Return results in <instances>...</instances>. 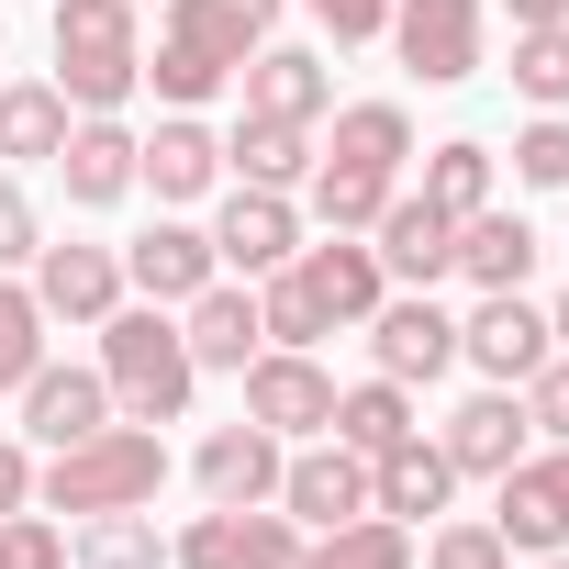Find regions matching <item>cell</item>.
I'll return each mask as SVG.
<instances>
[{"mask_svg": "<svg viewBox=\"0 0 569 569\" xmlns=\"http://www.w3.org/2000/svg\"><path fill=\"white\" fill-rule=\"evenodd\" d=\"M90 369L112 380V413H123V425H179V413H190V380H201V369H190V336H179L168 302H112Z\"/></svg>", "mask_w": 569, "mask_h": 569, "instance_id": "6da1fadb", "label": "cell"}, {"mask_svg": "<svg viewBox=\"0 0 569 569\" xmlns=\"http://www.w3.org/2000/svg\"><path fill=\"white\" fill-rule=\"evenodd\" d=\"M157 480H168V436L157 425H101V436H79L34 469V502L46 513H123V502H157Z\"/></svg>", "mask_w": 569, "mask_h": 569, "instance_id": "7a4b0ae2", "label": "cell"}, {"mask_svg": "<svg viewBox=\"0 0 569 569\" xmlns=\"http://www.w3.org/2000/svg\"><path fill=\"white\" fill-rule=\"evenodd\" d=\"M179 569H302V525L279 513V502H212L168 536Z\"/></svg>", "mask_w": 569, "mask_h": 569, "instance_id": "3957f363", "label": "cell"}, {"mask_svg": "<svg viewBox=\"0 0 569 569\" xmlns=\"http://www.w3.org/2000/svg\"><path fill=\"white\" fill-rule=\"evenodd\" d=\"M234 380H246V425H268L279 447H291V436H325V425H336V369H325L313 347H257Z\"/></svg>", "mask_w": 569, "mask_h": 569, "instance_id": "277c9868", "label": "cell"}, {"mask_svg": "<svg viewBox=\"0 0 569 569\" xmlns=\"http://www.w3.org/2000/svg\"><path fill=\"white\" fill-rule=\"evenodd\" d=\"M491 536H502L513 558L569 547V447H525V458L491 480Z\"/></svg>", "mask_w": 569, "mask_h": 569, "instance_id": "5b68a950", "label": "cell"}, {"mask_svg": "<svg viewBox=\"0 0 569 569\" xmlns=\"http://www.w3.org/2000/svg\"><path fill=\"white\" fill-rule=\"evenodd\" d=\"M458 358H469L491 391H525V380L558 358V336H547V313H536L525 291H480V313L458 325Z\"/></svg>", "mask_w": 569, "mask_h": 569, "instance_id": "8992f818", "label": "cell"}, {"mask_svg": "<svg viewBox=\"0 0 569 569\" xmlns=\"http://www.w3.org/2000/svg\"><path fill=\"white\" fill-rule=\"evenodd\" d=\"M369 358H380V380H447L458 369V313L436 302V291H391L380 313H369Z\"/></svg>", "mask_w": 569, "mask_h": 569, "instance_id": "52a82bcc", "label": "cell"}, {"mask_svg": "<svg viewBox=\"0 0 569 569\" xmlns=\"http://www.w3.org/2000/svg\"><path fill=\"white\" fill-rule=\"evenodd\" d=\"M391 46L425 90L480 79V0H391Z\"/></svg>", "mask_w": 569, "mask_h": 569, "instance_id": "ba28073f", "label": "cell"}, {"mask_svg": "<svg viewBox=\"0 0 569 569\" xmlns=\"http://www.w3.org/2000/svg\"><path fill=\"white\" fill-rule=\"evenodd\" d=\"M279 513H291L302 536L358 525V513H369V458H358V447H336V436H313L302 458H279Z\"/></svg>", "mask_w": 569, "mask_h": 569, "instance_id": "9c48e42d", "label": "cell"}, {"mask_svg": "<svg viewBox=\"0 0 569 569\" xmlns=\"http://www.w3.org/2000/svg\"><path fill=\"white\" fill-rule=\"evenodd\" d=\"M369 234H380V246H369L380 279H402V291H436V279H458V223H447L425 190H391Z\"/></svg>", "mask_w": 569, "mask_h": 569, "instance_id": "30bf717a", "label": "cell"}, {"mask_svg": "<svg viewBox=\"0 0 569 569\" xmlns=\"http://www.w3.org/2000/svg\"><path fill=\"white\" fill-rule=\"evenodd\" d=\"M291 279H302V302H313L325 325H369V313L391 302V279H380V257H369L358 234H325V246H291Z\"/></svg>", "mask_w": 569, "mask_h": 569, "instance_id": "8fae6325", "label": "cell"}, {"mask_svg": "<svg viewBox=\"0 0 569 569\" xmlns=\"http://www.w3.org/2000/svg\"><path fill=\"white\" fill-rule=\"evenodd\" d=\"M291 246H302V212H291V190H223V212H212V257L223 268H246V279H268V268H291Z\"/></svg>", "mask_w": 569, "mask_h": 569, "instance_id": "7c38bea8", "label": "cell"}, {"mask_svg": "<svg viewBox=\"0 0 569 569\" xmlns=\"http://www.w3.org/2000/svg\"><path fill=\"white\" fill-rule=\"evenodd\" d=\"M34 302L46 325H101L123 302V246H34Z\"/></svg>", "mask_w": 569, "mask_h": 569, "instance_id": "4fadbf2b", "label": "cell"}, {"mask_svg": "<svg viewBox=\"0 0 569 569\" xmlns=\"http://www.w3.org/2000/svg\"><path fill=\"white\" fill-rule=\"evenodd\" d=\"M223 179V134L201 123V112H168L157 134H134V190H157V201H201Z\"/></svg>", "mask_w": 569, "mask_h": 569, "instance_id": "5bb4252c", "label": "cell"}, {"mask_svg": "<svg viewBox=\"0 0 569 569\" xmlns=\"http://www.w3.org/2000/svg\"><path fill=\"white\" fill-rule=\"evenodd\" d=\"M525 436H536V425H525V391H469V402L447 413V436H436V447H447V469H458V480H502V469L525 458Z\"/></svg>", "mask_w": 569, "mask_h": 569, "instance_id": "9a60e30c", "label": "cell"}, {"mask_svg": "<svg viewBox=\"0 0 569 569\" xmlns=\"http://www.w3.org/2000/svg\"><path fill=\"white\" fill-rule=\"evenodd\" d=\"M458 502V469H447V447L413 425L391 458H369V513H391V525H436Z\"/></svg>", "mask_w": 569, "mask_h": 569, "instance_id": "2e32d148", "label": "cell"}, {"mask_svg": "<svg viewBox=\"0 0 569 569\" xmlns=\"http://www.w3.org/2000/svg\"><path fill=\"white\" fill-rule=\"evenodd\" d=\"M223 279V257H212V234L201 223H157V234H134L123 246V291H146V302H190V291H212Z\"/></svg>", "mask_w": 569, "mask_h": 569, "instance_id": "e0dca14e", "label": "cell"}, {"mask_svg": "<svg viewBox=\"0 0 569 569\" xmlns=\"http://www.w3.org/2000/svg\"><path fill=\"white\" fill-rule=\"evenodd\" d=\"M234 90H246L257 123H325V101H336V79H325L313 46H257V57L234 68Z\"/></svg>", "mask_w": 569, "mask_h": 569, "instance_id": "ac0fdd59", "label": "cell"}, {"mask_svg": "<svg viewBox=\"0 0 569 569\" xmlns=\"http://www.w3.org/2000/svg\"><path fill=\"white\" fill-rule=\"evenodd\" d=\"M57 179H68L79 212H112V201L134 190V134H123V112H79L68 146H57Z\"/></svg>", "mask_w": 569, "mask_h": 569, "instance_id": "d6986e66", "label": "cell"}, {"mask_svg": "<svg viewBox=\"0 0 569 569\" xmlns=\"http://www.w3.org/2000/svg\"><path fill=\"white\" fill-rule=\"evenodd\" d=\"M179 336H190V369H246V358L268 347L257 291H234V279H212V291H190V302H179Z\"/></svg>", "mask_w": 569, "mask_h": 569, "instance_id": "ffe728a7", "label": "cell"}, {"mask_svg": "<svg viewBox=\"0 0 569 569\" xmlns=\"http://www.w3.org/2000/svg\"><path fill=\"white\" fill-rule=\"evenodd\" d=\"M279 458H291V447L234 413V425L201 436V491H212V502H279Z\"/></svg>", "mask_w": 569, "mask_h": 569, "instance_id": "44dd1931", "label": "cell"}, {"mask_svg": "<svg viewBox=\"0 0 569 569\" xmlns=\"http://www.w3.org/2000/svg\"><path fill=\"white\" fill-rule=\"evenodd\" d=\"M23 425H34L46 447H79V436H101V425H112V380H101V369H57V358H46V369L23 380Z\"/></svg>", "mask_w": 569, "mask_h": 569, "instance_id": "7402d4cb", "label": "cell"}, {"mask_svg": "<svg viewBox=\"0 0 569 569\" xmlns=\"http://www.w3.org/2000/svg\"><path fill=\"white\" fill-rule=\"evenodd\" d=\"M223 168H234L246 190H302V179H313V123H257V112H246V123L223 134Z\"/></svg>", "mask_w": 569, "mask_h": 569, "instance_id": "603a6c76", "label": "cell"}, {"mask_svg": "<svg viewBox=\"0 0 569 569\" xmlns=\"http://www.w3.org/2000/svg\"><path fill=\"white\" fill-rule=\"evenodd\" d=\"M68 90L57 79H12V90H0V157H12V168H57V146H68Z\"/></svg>", "mask_w": 569, "mask_h": 569, "instance_id": "cb8c5ba5", "label": "cell"}, {"mask_svg": "<svg viewBox=\"0 0 569 569\" xmlns=\"http://www.w3.org/2000/svg\"><path fill=\"white\" fill-rule=\"evenodd\" d=\"M458 279H480V291H525V279H536V223L525 212H469L458 223Z\"/></svg>", "mask_w": 569, "mask_h": 569, "instance_id": "d4e9b609", "label": "cell"}, {"mask_svg": "<svg viewBox=\"0 0 569 569\" xmlns=\"http://www.w3.org/2000/svg\"><path fill=\"white\" fill-rule=\"evenodd\" d=\"M325 436H336V447H358V458H391V447L413 436V391L369 369L358 391H336V425H325Z\"/></svg>", "mask_w": 569, "mask_h": 569, "instance_id": "484cf974", "label": "cell"}, {"mask_svg": "<svg viewBox=\"0 0 569 569\" xmlns=\"http://www.w3.org/2000/svg\"><path fill=\"white\" fill-rule=\"evenodd\" d=\"M402 157H413V112H402V101H347V112H336V168L402 179Z\"/></svg>", "mask_w": 569, "mask_h": 569, "instance_id": "4316f807", "label": "cell"}, {"mask_svg": "<svg viewBox=\"0 0 569 569\" xmlns=\"http://www.w3.org/2000/svg\"><path fill=\"white\" fill-rule=\"evenodd\" d=\"M302 569H413V525H391V513L325 525V536H302Z\"/></svg>", "mask_w": 569, "mask_h": 569, "instance_id": "83f0119b", "label": "cell"}, {"mask_svg": "<svg viewBox=\"0 0 569 569\" xmlns=\"http://www.w3.org/2000/svg\"><path fill=\"white\" fill-rule=\"evenodd\" d=\"M302 190H313V223H325V234H369V223H380V201H391V179H380V168H336V157H313V179H302Z\"/></svg>", "mask_w": 569, "mask_h": 569, "instance_id": "f1b7e54d", "label": "cell"}, {"mask_svg": "<svg viewBox=\"0 0 569 569\" xmlns=\"http://www.w3.org/2000/svg\"><path fill=\"white\" fill-rule=\"evenodd\" d=\"M46 34H57V57H146L134 46V0H57Z\"/></svg>", "mask_w": 569, "mask_h": 569, "instance_id": "f546056e", "label": "cell"}, {"mask_svg": "<svg viewBox=\"0 0 569 569\" xmlns=\"http://www.w3.org/2000/svg\"><path fill=\"white\" fill-rule=\"evenodd\" d=\"M425 201H436L447 223H469V212H491V146H469V134H447V146L425 157Z\"/></svg>", "mask_w": 569, "mask_h": 569, "instance_id": "4dcf8cb0", "label": "cell"}, {"mask_svg": "<svg viewBox=\"0 0 569 569\" xmlns=\"http://www.w3.org/2000/svg\"><path fill=\"white\" fill-rule=\"evenodd\" d=\"M79 558H90V569H157L168 536H157L146 502H123V513H79Z\"/></svg>", "mask_w": 569, "mask_h": 569, "instance_id": "1f68e13d", "label": "cell"}, {"mask_svg": "<svg viewBox=\"0 0 569 569\" xmlns=\"http://www.w3.org/2000/svg\"><path fill=\"white\" fill-rule=\"evenodd\" d=\"M46 369V302H34V279L0 268V391H23Z\"/></svg>", "mask_w": 569, "mask_h": 569, "instance_id": "d6a6232c", "label": "cell"}, {"mask_svg": "<svg viewBox=\"0 0 569 569\" xmlns=\"http://www.w3.org/2000/svg\"><path fill=\"white\" fill-rule=\"evenodd\" d=\"M513 90L536 112H569V23H525L513 34Z\"/></svg>", "mask_w": 569, "mask_h": 569, "instance_id": "836d02e7", "label": "cell"}, {"mask_svg": "<svg viewBox=\"0 0 569 569\" xmlns=\"http://www.w3.org/2000/svg\"><path fill=\"white\" fill-rule=\"evenodd\" d=\"M57 90H68V112H123L146 90V57H57Z\"/></svg>", "mask_w": 569, "mask_h": 569, "instance_id": "e575fe53", "label": "cell"}, {"mask_svg": "<svg viewBox=\"0 0 569 569\" xmlns=\"http://www.w3.org/2000/svg\"><path fill=\"white\" fill-rule=\"evenodd\" d=\"M425 569H513V547L491 536V513H447L425 525Z\"/></svg>", "mask_w": 569, "mask_h": 569, "instance_id": "d590c367", "label": "cell"}, {"mask_svg": "<svg viewBox=\"0 0 569 569\" xmlns=\"http://www.w3.org/2000/svg\"><path fill=\"white\" fill-rule=\"evenodd\" d=\"M513 179H525V190H569V123H558V112H536V123L513 134Z\"/></svg>", "mask_w": 569, "mask_h": 569, "instance_id": "8d00e7d4", "label": "cell"}, {"mask_svg": "<svg viewBox=\"0 0 569 569\" xmlns=\"http://www.w3.org/2000/svg\"><path fill=\"white\" fill-rule=\"evenodd\" d=\"M0 569H68V536L23 502V513H0Z\"/></svg>", "mask_w": 569, "mask_h": 569, "instance_id": "74e56055", "label": "cell"}, {"mask_svg": "<svg viewBox=\"0 0 569 569\" xmlns=\"http://www.w3.org/2000/svg\"><path fill=\"white\" fill-rule=\"evenodd\" d=\"M525 425H536L547 447H569V347H558V358L525 380Z\"/></svg>", "mask_w": 569, "mask_h": 569, "instance_id": "f35d334b", "label": "cell"}, {"mask_svg": "<svg viewBox=\"0 0 569 569\" xmlns=\"http://www.w3.org/2000/svg\"><path fill=\"white\" fill-rule=\"evenodd\" d=\"M34 246H46V223H34L23 179H0V268H34Z\"/></svg>", "mask_w": 569, "mask_h": 569, "instance_id": "ab89813d", "label": "cell"}, {"mask_svg": "<svg viewBox=\"0 0 569 569\" xmlns=\"http://www.w3.org/2000/svg\"><path fill=\"white\" fill-rule=\"evenodd\" d=\"M302 12H313L336 46H369V34H391V0H302Z\"/></svg>", "mask_w": 569, "mask_h": 569, "instance_id": "60d3db41", "label": "cell"}, {"mask_svg": "<svg viewBox=\"0 0 569 569\" xmlns=\"http://www.w3.org/2000/svg\"><path fill=\"white\" fill-rule=\"evenodd\" d=\"M23 502H34V458L0 436V513H23Z\"/></svg>", "mask_w": 569, "mask_h": 569, "instance_id": "b9f144b4", "label": "cell"}, {"mask_svg": "<svg viewBox=\"0 0 569 569\" xmlns=\"http://www.w3.org/2000/svg\"><path fill=\"white\" fill-rule=\"evenodd\" d=\"M223 12H234V23H246V34L268 46V23H279V12H291V0H223Z\"/></svg>", "mask_w": 569, "mask_h": 569, "instance_id": "7bdbcfd3", "label": "cell"}, {"mask_svg": "<svg viewBox=\"0 0 569 569\" xmlns=\"http://www.w3.org/2000/svg\"><path fill=\"white\" fill-rule=\"evenodd\" d=\"M502 12H513V34H525V23H569V0H502Z\"/></svg>", "mask_w": 569, "mask_h": 569, "instance_id": "ee69618b", "label": "cell"}, {"mask_svg": "<svg viewBox=\"0 0 569 569\" xmlns=\"http://www.w3.org/2000/svg\"><path fill=\"white\" fill-rule=\"evenodd\" d=\"M547 336H558V347H569V291H558V302H547Z\"/></svg>", "mask_w": 569, "mask_h": 569, "instance_id": "f6af8a7d", "label": "cell"}, {"mask_svg": "<svg viewBox=\"0 0 569 569\" xmlns=\"http://www.w3.org/2000/svg\"><path fill=\"white\" fill-rule=\"evenodd\" d=\"M134 12H146V0H134Z\"/></svg>", "mask_w": 569, "mask_h": 569, "instance_id": "bcb514c9", "label": "cell"}]
</instances>
